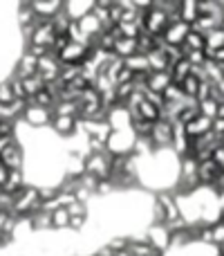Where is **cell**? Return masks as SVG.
Here are the masks:
<instances>
[{"mask_svg": "<svg viewBox=\"0 0 224 256\" xmlns=\"http://www.w3.org/2000/svg\"><path fill=\"white\" fill-rule=\"evenodd\" d=\"M211 124L213 120H209V117L204 115H198L193 122H189V124L184 126L186 135H189V140H200V137H204L207 132H211Z\"/></svg>", "mask_w": 224, "mask_h": 256, "instance_id": "cell-13", "label": "cell"}, {"mask_svg": "<svg viewBox=\"0 0 224 256\" xmlns=\"http://www.w3.org/2000/svg\"><path fill=\"white\" fill-rule=\"evenodd\" d=\"M49 128H52L58 137L70 140V137H74L76 130H79V120H76V117H54Z\"/></svg>", "mask_w": 224, "mask_h": 256, "instance_id": "cell-12", "label": "cell"}, {"mask_svg": "<svg viewBox=\"0 0 224 256\" xmlns=\"http://www.w3.org/2000/svg\"><path fill=\"white\" fill-rule=\"evenodd\" d=\"M112 54L117 58H121V61H126V58L139 54L137 52V38H119L117 45H114V50H112Z\"/></svg>", "mask_w": 224, "mask_h": 256, "instance_id": "cell-15", "label": "cell"}, {"mask_svg": "<svg viewBox=\"0 0 224 256\" xmlns=\"http://www.w3.org/2000/svg\"><path fill=\"white\" fill-rule=\"evenodd\" d=\"M76 76H81V68L79 66H63L61 68V76H58V79L67 86V84H72Z\"/></svg>", "mask_w": 224, "mask_h": 256, "instance_id": "cell-26", "label": "cell"}, {"mask_svg": "<svg viewBox=\"0 0 224 256\" xmlns=\"http://www.w3.org/2000/svg\"><path fill=\"white\" fill-rule=\"evenodd\" d=\"M88 216H72V222H70V230H81L85 225Z\"/></svg>", "mask_w": 224, "mask_h": 256, "instance_id": "cell-29", "label": "cell"}, {"mask_svg": "<svg viewBox=\"0 0 224 256\" xmlns=\"http://www.w3.org/2000/svg\"><path fill=\"white\" fill-rule=\"evenodd\" d=\"M162 97H164V104H175V102H182V99H184V92H182V88L177 84H171Z\"/></svg>", "mask_w": 224, "mask_h": 256, "instance_id": "cell-24", "label": "cell"}, {"mask_svg": "<svg viewBox=\"0 0 224 256\" xmlns=\"http://www.w3.org/2000/svg\"><path fill=\"white\" fill-rule=\"evenodd\" d=\"M16 102V97H13V90H11V84L7 81H0V104H11Z\"/></svg>", "mask_w": 224, "mask_h": 256, "instance_id": "cell-27", "label": "cell"}, {"mask_svg": "<svg viewBox=\"0 0 224 256\" xmlns=\"http://www.w3.org/2000/svg\"><path fill=\"white\" fill-rule=\"evenodd\" d=\"M220 48H224V30L218 27V30H213L207 34V50L216 52V50H220Z\"/></svg>", "mask_w": 224, "mask_h": 256, "instance_id": "cell-23", "label": "cell"}, {"mask_svg": "<svg viewBox=\"0 0 224 256\" xmlns=\"http://www.w3.org/2000/svg\"><path fill=\"white\" fill-rule=\"evenodd\" d=\"M222 146H224V137H222Z\"/></svg>", "mask_w": 224, "mask_h": 256, "instance_id": "cell-32", "label": "cell"}, {"mask_svg": "<svg viewBox=\"0 0 224 256\" xmlns=\"http://www.w3.org/2000/svg\"><path fill=\"white\" fill-rule=\"evenodd\" d=\"M191 32V25H186L184 20H180V14L177 16H171L168 18V27L166 32L162 34V38L166 40V45H173V48H182Z\"/></svg>", "mask_w": 224, "mask_h": 256, "instance_id": "cell-3", "label": "cell"}, {"mask_svg": "<svg viewBox=\"0 0 224 256\" xmlns=\"http://www.w3.org/2000/svg\"><path fill=\"white\" fill-rule=\"evenodd\" d=\"M182 50H184V54L186 52H204V50H207V34H202V32H198V30L191 27V32H189V36H186Z\"/></svg>", "mask_w": 224, "mask_h": 256, "instance_id": "cell-14", "label": "cell"}, {"mask_svg": "<svg viewBox=\"0 0 224 256\" xmlns=\"http://www.w3.org/2000/svg\"><path fill=\"white\" fill-rule=\"evenodd\" d=\"M220 68H222V72H224V66H220Z\"/></svg>", "mask_w": 224, "mask_h": 256, "instance_id": "cell-33", "label": "cell"}, {"mask_svg": "<svg viewBox=\"0 0 224 256\" xmlns=\"http://www.w3.org/2000/svg\"><path fill=\"white\" fill-rule=\"evenodd\" d=\"M182 88V92H184V97H189V99H195L198 97V92H200V86H202V79L200 76H195V74H191V76H186L182 84H177Z\"/></svg>", "mask_w": 224, "mask_h": 256, "instance_id": "cell-20", "label": "cell"}, {"mask_svg": "<svg viewBox=\"0 0 224 256\" xmlns=\"http://www.w3.org/2000/svg\"><path fill=\"white\" fill-rule=\"evenodd\" d=\"M123 66H126L135 76H139V74H150L148 58H146L144 54H135V56L126 58V61H123Z\"/></svg>", "mask_w": 224, "mask_h": 256, "instance_id": "cell-16", "label": "cell"}, {"mask_svg": "<svg viewBox=\"0 0 224 256\" xmlns=\"http://www.w3.org/2000/svg\"><path fill=\"white\" fill-rule=\"evenodd\" d=\"M171 84H173L171 70H166V72H150V74L146 76V90H148V92H155V94H164Z\"/></svg>", "mask_w": 224, "mask_h": 256, "instance_id": "cell-11", "label": "cell"}, {"mask_svg": "<svg viewBox=\"0 0 224 256\" xmlns=\"http://www.w3.org/2000/svg\"><path fill=\"white\" fill-rule=\"evenodd\" d=\"M7 180H9V168L4 166L2 162H0V189H2V186L7 184Z\"/></svg>", "mask_w": 224, "mask_h": 256, "instance_id": "cell-30", "label": "cell"}, {"mask_svg": "<svg viewBox=\"0 0 224 256\" xmlns=\"http://www.w3.org/2000/svg\"><path fill=\"white\" fill-rule=\"evenodd\" d=\"M29 220H31V227H34V232H40V230H54V225H52V214L49 212H36L34 216H29Z\"/></svg>", "mask_w": 224, "mask_h": 256, "instance_id": "cell-21", "label": "cell"}, {"mask_svg": "<svg viewBox=\"0 0 224 256\" xmlns=\"http://www.w3.org/2000/svg\"><path fill=\"white\" fill-rule=\"evenodd\" d=\"M150 142H153L155 153H157V150H162V148H171V144H173V122L159 120L157 124L153 126Z\"/></svg>", "mask_w": 224, "mask_h": 256, "instance_id": "cell-6", "label": "cell"}, {"mask_svg": "<svg viewBox=\"0 0 224 256\" xmlns=\"http://www.w3.org/2000/svg\"><path fill=\"white\" fill-rule=\"evenodd\" d=\"M144 240L162 254H166V250H171V232H168L166 225H150Z\"/></svg>", "mask_w": 224, "mask_h": 256, "instance_id": "cell-8", "label": "cell"}, {"mask_svg": "<svg viewBox=\"0 0 224 256\" xmlns=\"http://www.w3.org/2000/svg\"><path fill=\"white\" fill-rule=\"evenodd\" d=\"M168 27V16L164 12H159L157 7L148 9L144 14V32H148L150 36H162Z\"/></svg>", "mask_w": 224, "mask_h": 256, "instance_id": "cell-7", "label": "cell"}, {"mask_svg": "<svg viewBox=\"0 0 224 256\" xmlns=\"http://www.w3.org/2000/svg\"><path fill=\"white\" fill-rule=\"evenodd\" d=\"M90 50L92 48H88V45H83V43H70L56 58L61 61V66H79L81 68L85 63V58L90 56Z\"/></svg>", "mask_w": 224, "mask_h": 256, "instance_id": "cell-5", "label": "cell"}, {"mask_svg": "<svg viewBox=\"0 0 224 256\" xmlns=\"http://www.w3.org/2000/svg\"><path fill=\"white\" fill-rule=\"evenodd\" d=\"M20 81H22V90H25V94H27V104H29L40 90H45V86H47L38 74L27 76V79H20Z\"/></svg>", "mask_w": 224, "mask_h": 256, "instance_id": "cell-18", "label": "cell"}, {"mask_svg": "<svg viewBox=\"0 0 224 256\" xmlns=\"http://www.w3.org/2000/svg\"><path fill=\"white\" fill-rule=\"evenodd\" d=\"M56 30H54L52 20H40L38 25L34 27L29 36H27V45H36V48H43V50H49L52 52V45L56 40Z\"/></svg>", "mask_w": 224, "mask_h": 256, "instance_id": "cell-2", "label": "cell"}, {"mask_svg": "<svg viewBox=\"0 0 224 256\" xmlns=\"http://www.w3.org/2000/svg\"><path fill=\"white\" fill-rule=\"evenodd\" d=\"M0 162H2L9 171H25V150H22L18 137L4 148V153L0 155Z\"/></svg>", "mask_w": 224, "mask_h": 256, "instance_id": "cell-4", "label": "cell"}, {"mask_svg": "<svg viewBox=\"0 0 224 256\" xmlns=\"http://www.w3.org/2000/svg\"><path fill=\"white\" fill-rule=\"evenodd\" d=\"M171 74H173V84H182L186 76L193 74V68H191V63L186 58H182L175 66H171Z\"/></svg>", "mask_w": 224, "mask_h": 256, "instance_id": "cell-19", "label": "cell"}, {"mask_svg": "<svg viewBox=\"0 0 224 256\" xmlns=\"http://www.w3.org/2000/svg\"><path fill=\"white\" fill-rule=\"evenodd\" d=\"M198 18H200L198 2H193V0H184V2H180V20H184L186 25L193 27L195 22H198Z\"/></svg>", "mask_w": 224, "mask_h": 256, "instance_id": "cell-17", "label": "cell"}, {"mask_svg": "<svg viewBox=\"0 0 224 256\" xmlns=\"http://www.w3.org/2000/svg\"><path fill=\"white\" fill-rule=\"evenodd\" d=\"M22 120L27 122V126H29V128H43V126H52L54 112L47 110V108H40V106H34V104H29V106L25 108V115H22Z\"/></svg>", "mask_w": 224, "mask_h": 256, "instance_id": "cell-10", "label": "cell"}, {"mask_svg": "<svg viewBox=\"0 0 224 256\" xmlns=\"http://www.w3.org/2000/svg\"><path fill=\"white\" fill-rule=\"evenodd\" d=\"M61 68H63L61 61L49 52V54H45V56L38 58V72H36V74H38L45 84H52V81H56L58 76H61Z\"/></svg>", "mask_w": 224, "mask_h": 256, "instance_id": "cell-9", "label": "cell"}, {"mask_svg": "<svg viewBox=\"0 0 224 256\" xmlns=\"http://www.w3.org/2000/svg\"><path fill=\"white\" fill-rule=\"evenodd\" d=\"M216 120H224V102L218 104V115H216Z\"/></svg>", "mask_w": 224, "mask_h": 256, "instance_id": "cell-31", "label": "cell"}, {"mask_svg": "<svg viewBox=\"0 0 224 256\" xmlns=\"http://www.w3.org/2000/svg\"><path fill=\"white\" fill-rule=\"evenodd\" d=\"M70 222H72V216H70V212H67L65 207L56 209V212L52 214V225H54V230H70Z\"/></svg>", "mask_w": 224, "mask_h": 256, "instance_id": "cell-22", "label": "cell"}, {"mask_svg": "<svg viewBox=\"0 0 224 256\" xmlns=\"http://www.w3.org/2000/svg\"><path fill=\"white\" fill-rule=\"evenodd\" d=\"M85 173L92 178H97L99 182L101 180H110L112 173V155L108 150L103 153H90L85 158Z\"/></svg>", "mask_w": 224, "mask_h": 256, "instance_id": "cell-1", "label": "cell"}, {"mask_svg": "<svg viewBox=\"0 0 224 256\" xmlns=\"http://www.w3.org/2000/svg\"><path fill=\"white\" fill-rule=\"evenodd\" d=\"M213 162L220 166V171H224V146L220 144L216 150H213Z\"/></svg>", "mask_w": 224, "mask_h": 256, "instance_id": "cell-28", "label": "cell"}, {"mask_svg": "<svg viewBox=\"0 0 224 256\" xmlns=\"http://www.w3.org/2000/svg\"><path fill=\"white\" fill-rule=\"evenodd\" d=\"M218 99H207V102H202V104H198L200 106V115H204V117H209V120H216V115H218Z\"/></svg>", "mask_w": 224, "mask_h": 256, "instance_id": "cell-25", "label": "cell"}]
</instances>
